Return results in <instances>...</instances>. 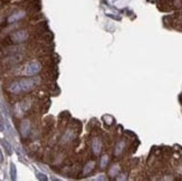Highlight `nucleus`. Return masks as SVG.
Masks as SVG:
<instances>
[{
    "mask_svg": "<svg viewBox=\"0 0 182 181\" xmlns=\"http://www.w3.org/2000/svg\"><path fill=\"white\" fill-rule=\"evenodd\" d=\"M74 135H75V133H74V131L73 130H67L65 131V133L63 134V136H61V143H68V142H71L73 140V138H74Z\"/></svg>",
    "mask_w": 182,
    "mask_h": 181,
    "instance_id": "8",
    "label": "nucleus"
},
{
    "mask_svg": "<svg viewBox=\"0 0 182 181\" xmlns=\"http://www.w3.org/2000/svg\"><path fill=\"white\" fill-rule=\"evenodd\" d=\"M95 161H88L86 164H85V167H84V170H83V176H87V174H90L92 171L94 170V168H95Z\"/></svg>",
    "mask_w": 182,
    "mask_h": 181,
    "instance_id": "9",
    "label": "nucleus"
},
{
    "mask_svg": "<svg viewBox=\"0 0 182 181\" xmlns=\"http://www.w3.org/2000/svg\"><path fill=\"white\" fill-rule=\"evenodd\" d=\"M102 145H103V143H102V140L100 138H95L93 140V142H92V151H93V153L95 155H98L101 153Z\"/></svg>",
    "mask_w": 182,
    "mask_h": 181,
    "instance_id": "6",
    "label": "nucleus"
},
{
    "mask_svg": "<svg viewBox=\"0 0 182 181\" xmlns=\"http://www.w3.org/2000/svg\"><path fill=\"white\" fill-rule=\"evenodd\" d=\"M8 90L10 92L11 94H15V95H18L22 93L21 92V87H20V84H19V80H13L11 82L8 86Z\"/></svg>",
    "mask_w": 182,
    "mask_h": 181,
    "instance_id": "7",
    "label": "nucleus"
},
{
    "mask_svg": "<svg viewBox=\"0 0 182 181\" xmlns=\"http://www.w3.org/2000/svg\"><path fill=\"white\" fill-rule=\"evenodd\" d=\"M42 68V66H41V64L39 61H30L27 66H26V75H28V76H34V75H37L39 72L41 70Z\"/></svg>",
    "mask_w": 182,
    "mask_h": 181,
    "instance_id": "2",
    "label": "nucleus"
},
{
    "mask_svg": "<svg viewBox=\"0 0 182 181\" xmlns=\"http://www.w3.org/2000/svg\"><path fill=\"white\" fill-rule=\"evenodd\" d=\"M107 163H109V157H107V155H104V157H103V158L101 159L100 167H101L102 169H104V168L107 165Z\"/></svg>",
    "mask_w": 182,
    "mask_h": 181,
    "instance_id": "14",
    "label": "nucleus"
},
{
    "mask_svg": "<svg viewBox=\"0 0 182 181\" xmlns=\"http://www.w3.org/2000/svg\"><path fill=\"white\" fill-rule=\"evenodd\" d=\"M31 132V123L29 120H24L20 123V134L24 139L28 138Z\"/></svg>",
    "mask_w": 182,
    "mask_h": 181,
    "instance_id": "4",
    "label": "nucleus"
},
{
    "mask_svg": "<svg viewBox=\"0 0 182 181\" xmlns=\"http://www.w3.org/2000/svg\"><path fill=\"white\" fill-rule=\"evenodd\" d=\"M0 21H1V17H0Z\"/></svg>",
    "mask_w": 182,
    "mask_h": 181,
    "instance_id": "18",
    "label": "nucleus"
},
{
    "mask_svg": "<svg viewBox=\"0 0 182 181\" xmlns=\"http://www.w3.org/2000/svg\"><path fill=\"white\" fill-rule=\"evenodd\" d=\"M120 172V167L119 165H113L110 171H109V173H110V176L111 177H115V176H117V173Z\"/></svg>",
    "mask_w": 182,
    "mask_h": 181,
    "instance_id": "12",
    "label": "nucleus"
},
{
    "mask_svg": "<svg viewBox=\"0 0 182 181\" xmlns=\"http://www.w3.org/2000/svg\"><path fill=\"white\" fill-rule=\"evenodd\" d=\"M10 178L11 180H16V178H17V169H16V165H15V163H10Z\"/></svg>",
    "mask_w": 182,
    "mask_h": 181,
    "instance_id": "11",
    "label": "nucleus"
},
{
    "mask_svg": "<svg viewBox=\"0 0 182 181\" xmlns=\"http://www.w3.org/2000/svg\"><path fill=\"white\" fill-rule=\"evenodd\" d=\"M36 176H37V178H38L39 180H44V181L48 180V178L46 177V174H44V173H41V172H37Z\"/></svg>",
    "mask_w": 182,
    "mask_h": 181,
    "instance_id": "15",
    "label": "nucleus"
},
{
    "mask_svg": "<svg viewBox=\"0 0 182 181\" xmlns=\"http://www.w3.org/2000/svg\"><path fill=\"white\" fill-rule=\"evenodd\" d=\"M29 38V34L27 30H17V31H13L10 35V40L13 44H21V43H25L26 40H28Z\"/></svg>",
    "mask_w": 182,
    "mask_h": 181,
    "instance_id": "1",
    "label": "nucleus"
},
{
    "mask_svg": "<svg viewBox=\"0 0 182 181\" xmlns=\"http://www.w3.org/2000/svg\"><path fill=\"white\" fill-rule=\"evenodd\" d=\"M125 149V142L124 141H120L117 144H116V147H115V150H114V155L115 157H119V155H121L122 152L124 151Z\"/></svg>",
    "mask_w": 182,
    "mask_h": 181,
    "instance_id": "10",
    "label": "nucleus"
},
{
    "mask_svg": "<svg viewBox=\"0 0 182 181\" xmlns=\"http://www.w3.org/2000/svg\"><path fill=\"white\" fill-rule=\"evenodd\" d=\"M25 16H26V11H25V10H18V11H15V12H12L10 16L8 17L7 22H8V24L17 22V21H19V20L22 19Z\"/></svg>",
    "mask_w": 182,
    "mask_h": 181,
    "instance_id": "5",
    "label": "nucleus"
},
{
    "mask_svg": "<svg viewBox=\"0 0 182 181\" xmlns=\"http://www.w3.org/2000/svg\"><path fill=\"white\" fill-rule=\"evenodd\" d=\"M3 129H5V126H3V121L0 118V130H3Z\"/></svg>",
    "mask_w": 182,
    "mask_h": 181,
    "instance_id": "16",
    "label": "nucleus"
},
{
    "mask_svg": "<svg viewBox=\"0 0 182 181\" xmlns=\"http://www.w3.org/2000/svg\"><path fill=\"white\" fill-rule=\"evenodd\" d=\"M19 84H20L21 92H30L35 86H36V80L34 78H21L19 80Z\"/></svg>",
    "mask_w": 182,
    "mask_h": 181,
    "instance_id": "3",
    "label": "nucleus"
},
{
    "mask_svg": "<svg viewBox=\"0 0 182 181\" xmlns=\"http://www.w3.org/2000/svg\"><path fill=\"white\" fill-rule=\"evenodd\" d=\"M0 6H1V2H0Z\"/></svg>",
    "mask_w": 182,
    "mask_h": 181,
    "instance_id": "19",
    "label": "nucleus"
},
{
    "mask_svg": "<svg viewBox=\"0 0 182 181\" xmlns=\"http://www.w3.org/2000/svg\"><path fill=\"white\" fill-rule=\"evenodd\" d=\"M3 161V155H2V152H1V150H0V163Z\"/></svg>",
    "mask_w": 182,
    "mask_h": 181,
    "instance_id": "17",
    "label": "nucleus"
},
{
    "mask_svg": "<svg viewBox=\"0 0 182 181\" xmlns=\"http://www.w3.org/2000/svg\"><path fill=\"white\" fill-rule=\"evenodd\" d=\"M1 143H2V145L5 147V149L7 150V152H8V154H11L12 153V149H11V145L7 142L6 140H2L1 141Z\"/></svg>",
    "mask_w": 182,
    "mask_h": 181,
    "instance_id": "13",
    "label": "nucleus"
}]
</instances>
